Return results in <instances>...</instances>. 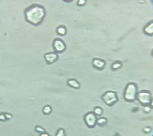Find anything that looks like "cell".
Returning a JSON list of instances; mask_svg holds the SVG:
<instances>
[{"label":"cell","instance_id":"cell-1","mask_svg":"<svg viewBox=\"0 0 153 136\" xmlns=\"http://www.w3.org/2000/svg\"><path fill=\"white\" fill-rule=\"evenodd\" d=\"M25 20L33 25H38L45 17V8L38 4H33L25 10Z\"/></svg>","mask_w":153,"mask_h":136},{"label":"cell","instance_id":"cell-2","mask_svg":"<svg viewBox=\"0 0 153 136\" xmlns=\"http://www.w3.org/2000/svg\"><path fill=\"white\" fill-rule=\"evenodd\" d=\"M139 92L138 89V85L135 82H129L124 90V99L128 102H135V100H137L138 94Z\"/></svg>","mask_w":153,"mask_h":136},{"label":"cell","instance_id":"cell-3","mask_svg":"<svg viewBox=\"0 0 153 136\" xmlns=\"http://www.w3.org/2000/svg\"><path fill=\"white\" fill-rule=\"evenodd\" d=\"M102 99L107 105L109 106H113L119 100L118 95L116 92L114 91H107L102 95Z\"/></svg>","mask_w":153,"mask_h":136},{"label":"cell","instance_id":"cell-4","mask_svg":"<svg viewBox=\"0 0 153 136\" xmlns=\"http://www.w3.org/2000/svg\"><path fill=\"white\" fill-rule=\"evenodd\" d=\"M84 122H85L86 125H87L88 127L92 128H94L96 124H97V115H95L93 112H88L84 116Z\"/></svg>","mask_w":153,"mask_h":136},{"label":"cell","instance_id":"cell-5","mask_svg":"<svg viewBox=\"0 0 153 136\" xmlns=\"http://www.w3.org/2000/svg\"><path fill=\"white\" fill-rule=\"evenodd\" d=\"M53 48H54V52L58 54V53H62L65 51L66 45L62 39L57 38L53 41Z\"/></svg>","mask_w":153,"mask_h":136},{"label":"cell","instance_id":"cell-6","mask_svg":"<svg viewBox=\"0 0 153 136\" xmlns=\"http://www.w3.org/2000/svg\"><path fill=\"white\" fill-rule=\"evenodd\" d=\"M45 60L47 65H52V64L55 63L59 59L58 54L55 52H51L45 53L44 55Z\"/></svg>","mask_w":153,"mask_h":136},{"label":"cell","instance_id":"cell-7","mask_svg":"<svg viewBox=\"0 0 153 136\" xmlns=\"http://www.w3.org/2000/svg\"><path fill=\"white\" fill-rule=\"evenodd\" d=\"M93 67L97 70H103L104 68H105V66H106V62L105 60L102 59H99V58H95V59H93L92 62Z\"/></svg>","mask_w":153,"mask_h":136},{"label":"cell","instance_id":"cell-8","mask_svg":"<svg viewBox=\"0 0 153 136\" xmlns=\"http://www.w3.org/2000/svg\"><path fill=\"white\" fill-rule=\"evenodd\" d=\"M68 85L70 88L74 89H79L81 88V84L76 79H70L68 80Z\"/></svg>","mask_w":153,"mask_h":136},{"label":"cell","instance_id":"cell-9","mask_svg":"<svg viewBox=\"0 0 153 136\" xmlns=\"http://www.w3.org/2000/svg\"><path fill=\"white\" fill-rule=\"evenodd\" d=\"M57 33L61 36H65L66 33H67V29H66L65 26L64 25H60L57 28Z\"/></svg>","mask_w":153,"mask_h":136},{"label":"cell","instance_id":"cell-10","mask_svg":"<svg viewBox=\"0 0 153 136\" xmlns=\"http://www.w3.org/2000/svg\"><path fill=\"white\" fill-rule=\"evenodd\" d=\"M122 66H123L122 62L116 61L115 62H113V63L112 64L111 68H112V70L113 71H117L118 69H119V68H121Z\"/></svg>","mask_w":153,"mask_h":136},{"label":"cell","instance_id":"cell-11","mask_svg":"<svg viewBox=\"0 0 153 136\" xmlns=\"http://www.w3.org/2000/svg\"><path fill=\"white\" fill-rule=\"evenodd\" d=\"M108 120L106 118H100L97 120V124L100 126H104L107 124Z\"/></svg>","mask_w":153,"mask_h":136},{"label":"cell","instance_id":"cell-12","mask_svg":"<svg viewBox=\"0 0 153 136\" xmlns=\"http://www.w3.org/2000/svg\"><path fill=\"white\" fill-rule=\"evenodd\" d=\"M51 111H52L51 107L50 106V105H45V106L43 108V113L45 114V115H46L51 114Z\"/></svg>","mask_w":153,"mask_h":136},{"label":"cell","instance_id":"cell-13","mask_svg":"<svg viewBox=\"0 0 153 136\" xmlns=\"http://www.w3.org/2000/svg\"><path fill=\"white\" fill-rule=\"evenodd\" d=\"M93 113H94L96 115H101L102 113H103V109H102L100 107H96L94 110H93Z\"/></svg>","mask_w":153,"mask_h":136},{"label":"cell","instance_id":"cell-14","mask_svg":"<svg viewBox=\"0 0 153 136\" xmlns=\"http://www.w3.org/2000/svg\"><path fill=\"white\" fill-rule=\"evenodd\" d=\"M35 131L36 132H38V133H39V134H42V133L45 132V130L42 127L38 126V125H37L36 127L35 128Z\"/></svg>","mask_w":153,"mask_h":136},{"label":"cell","instance_id":"cell-15","mask_svg":"<svg viewBox=\"0 0 153 136\" xmlns=\"http://www.w3.org/2000/svg\"><path fill=\"white\" fill-rule=\"evenodd\" d=\"M56 136H66L65 132L63 128H60V129L57 132Z\"/></svg>","mask_w":153,"mask_h":136},{"label":"cell","instance_id":"cell-16","mask_svg":"<svg viewBox=\"0 0 153 136\" xmlns=\"http://www.w3.org/2000/svg\"><path fill=\"white\" fill-rule=\"evenodd\" d=\"M86 2H87V0H78L77 1V5L79 6H83L86 4Z\"/></svg>","mask_w":153,"mask_h":136},{"label":"cell","instance_id":"cell-17","mask_svg":"<svg viewBox=\"0 0 153 136\" xmlns=\"http://www.w3.org/2000/svg\"><path fill=\"white\" fill-rule=\"evenodd\" d=\"M6 118L5 115V113H0V122H5L6 121Z\"/></svg>","mask_w":153,"mask_h":136},{"label":"cell","instance_id":"cell-18","mask_svg":"<svg viewBox=\"0 0 153 136\" xmlns=\"http://www.w3.org/2000/svg\"><path fill=\"white\" fill-rule=\"evenodd\" d=\"M5 118H6L7 120H9V119H11L12 115L11 114L9 113H5Z\"/></svg>","mask_w":153,"mask_h":136},{"label":"cell","instance_id":"cell-19","mask_svg":"<svg viewBox=\"0 0 153 136\" xmlns=\"http://www.w3.org/2000/svg\"><path fill=\"white\" fill-rule=\"evenodd\" d=\"M40 136H50L49 134H47L46 132H44L42 134H40Z\"/></svg>","mask_w":153,"mask_h":136},{"label":"cell","instance_id":"cell-20","mask_svg":"<svg viewBox=\"0 0 153 136\" xmlns=\"http://www.w3.org/2000/svg\"><path fill=\"white\" fill-rule=\"evenodd\" d=\"M63 1L65 2H72V1H74V0H63Z\"/></svg>","mask_w":153,"mask_h":136}]
</instances>
